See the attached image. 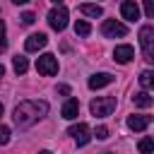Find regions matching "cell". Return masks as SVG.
Listing matches in <instances>:
<instances>
[{
  "label": "cell",
  "mask_w": 154,
  "mask_h": 154,
  "mask_svg": "<svg viewBox=\"0 0 154 154\" xmlns=\"http://www.w3.org/2000/svg\"><path fill=\"white\" fill-rule=\"evenodd\" d=\"M101 34L106 38H116V36H125L128 34V26L123 22H116V19H103L101 24Z\"/></svg>",
  "instance_id": "obj_7"
},
{
  "label": "cell",
  "mask_w": 154,
  "mask_h": 154,
  "mask_svg": "<svg viewBox=\"0 0 154 154\" xmlns=\"http://www.w3.org/2000/svg\"><path fill=\"white\" fill-rule=\"evenodd\" d=\"M94 135H96V140H106V137H108V128H106V125H99V128L94 130Z\"/></svg>",
  "instance_id": "obj_23"
},
{
  "label": "cell",
  "mask_w": 154,
  "mask_h": 154,
  "mask_svg": "<svg viewBox=\"0 0 154 154\" xmlns=\"http://www.w3.org/2000/svg\"><path fill=\"white\" fill-rule=\"evenodd\" d=\"M38 154H53V152H48V149H43V152H38Z\"/></svg>",
  "instance_id": "obj_28"
},
{
  "label": "cell",
  "mask_w": 154,
  "mask_h": 154,
  "mask_svg": "<svg viewBox=\"0 0 154 154\" xmlns=\"http://www.w3.org/2000/svg\"><path fill=\"white\" fill-rule=\"evenodd\" d=\"M140 84H142L144 89H152V87H154V72H152V70H144V72L140 75Z\"/></svg>",
  "instance_id": "obj_18"
},
{
  "label": "cell",
  "mask_w": 154,
  "mask_h": 154,
  "mask_svg": "<svg viewBox=\"0 0 154 154\" xmlns=\"http://www.w3.org/2000/svg\"><path fill=\"white\" fill-rule=\"evenodd\" d=\"M58 91H60V94H70V87H67V84H60Z\"/></svg>",
  "instance_id": "obj_25"
},
{
  "label": "cell",
  "mask_w": 154,
  "mask_h": 154,
  "mask_svg": "<svg viewBox=\"0 0 154 154\" xmlns=\"http://www.w3.org/2000/svg\"><path fill=\"white\" fill-rule=\"evenodd\" d=\"M149 123H152V116H130V118H128V128H130V130H135V132L147 130V128H149Z\"/></svg>",
  "instance_id": "obj_12"
},
{
  "label": "cell",
  "mask_w": 154,
  "mask_h": 154,
  "mask_svg": "<svg viewBox=\"0 0 154 154\" xmlns=\"http://www.w3.org/2000/svg\"><path fill=\"white\" fill-rule=\"evenodd\" d=\"M63 118H67V120H75L77 116H79V101L77 99H67L65 103H63Z\"/></svg>",
  "instance_id": "obj_13"
},
{
  "label": "cell",
  "mask_w": 154,
  "mask_h": 154,
  "mask_svg": "<svg viewBox=\"0 0 154 154\" xmlns=\"http://www.w3.org/2000/svg\"><path fill=\"white\" fill-rule=\"evenodd\" d=\"M0 116H2V103H0Z\"/></svg>",
  "instance_id": "obj_30"
},
{
  "label": "cell",
  "mask_w": 154,
  "mask_h": 154,
  "mask_svg": "<svg viewBox=\"0 0 154 154\" xmlns=\"http://www.w3.org/2000/svg\"><path fill=\"white\" fill-rule=\"evenodd\" d=\"M7 48V31H5V22L0 19V53Z\"/></svg>",
  "instance_id": "obj_20"
},
{
  "label": "cell",
  "mask_w": 154,
  "mask_h": 154,
  "mask_svg": "<svg viewBox=\"0 0 154 154\" xmlns=\"http://www.w3.org/2000/svg\"><path fill=\"white\" fill-rule=\"evenodd\" d=\"M43 116H48V103L46 101H22L14 111H12V120L19 130L31 128L34 123H38Z\"/></svg>",
  "instance_id": "obj_1"
},
{
  "label": "cell",
  "mask_w": 154,
  "mask_h": 154,
  "mask_svg": "<svg viewBox=\"0 0 154 154\" xmlns=\"http://www.w3.org/2000/svg\"><path fill=\"white\" fill-rule=\"evenodd\" d=\"M36 70H38L41 75H46V77L58 75V58H55L53 53H43V55H38V60H36Z\"/></svg>",
  "instance_id": "obj_4"
},
{
  "label": "cell",
  "mask_w": 154,
  "mask_h": 154,
  "mask_svg": "<svg viewBox=\"0 0 154 154\" xmlns=\"http://www.w3.org/2000/svg\"><path fill=\"white\" fill-rule=\"evenodd\" d=\"M140 46H142L144 60H147V63H154V26L144 24V26L140 29Z\"/></svg>",
  "instance_id": "obj_3"
},
{
  "label": "cell",
  "mask_w": 154,
  "mask_h": 154,
  "mask_svg": "<svg viewBox=\"0 0 154 154\" xmlns=\"http://www.w3.org/2000/svg\"><path fill=\"white\" fill-rule=\"evenodd\" d=\"M89 111L96 118H108L116 111V96H96V99H91Z\"/></svg>",
  "instance_id": "obj_2"
},
{
  "label": "cell",
  "mask_w": 154,
  "mask_h": 154,
  "mask_svg": "<svg viewBox=\"0 0 154 154\" xmlns=\"http://www.w3.org/2000/svg\"><path fill=\"white\" fill-rule=\"evenodd\" d=\"M7 142H10V128L0 125V144H7Z\"/></svg>",
  "instance_id": "obj_21"
},
{
  "label": "cell",
  "mask_w": 154,
  "mask_h": 154,
  "mask_svg": "<svg viewBox=\"0 0 154 154\" xmlns=\"http://www.w3.org/2000/svg\"><path fill=\"white\" fill-rule=\"evenodd\" d=\"M79 12L87 14V17H103L101 5H96V2H82V5H79Z\"/></svg>",
  "instance_id": "obj_14"
},
{
  "label": "cell",
  "mask_w": 154,
  "mask_h": 154,
  "mask_svg": "<svg viewBox=\"0 0 154 154\" xmlns=\"http://www.w3.org/2000/svg\"><path fill=\"white\" fill-rule=\"evenodd\" d=\"M137 147H140L142 154H152V152H154V140H152V137H142Z\"/></svg>",
  "instance_id": "obj_19"
},
{
  "label": "cell",
  "mask_w": 154,
  "mask_h": 154,
  "mask_svg": "<svg viewBox=\"0 0 154 154\" xmlns=\"http://www.w3.org/2000/svg\"><path fill=\"white\" fill-rule=\"evenodd\" d=\"M144 14L152 19L154 17V0H144Z\"/></svg>",
  "instance_id": "obj_24"
},
{
  "label": "cell",
  "mask_w": 154,
  "mask_h": 154,
  "mask_svg": "<svg viewBox=\"0 0 154 154\" xmlns=\"http://www.w3.org/2000/svg\"><path fill=\"white\" fill-rule=\"evenodd\" d=\"M108 154H111V152H108Z\"/></svg>",
  "instance_id": "obj_31"
},
{
  "label": "cell",
  "mask_w": 154,
  "mask_h": 154,
  "mask_svg": "<svg viewBox=\"0 0 154 154\" xmlns=\"http://www.w3.org/2000/svg\"><path fill=\"white\" fill-rule=\"evenodd\" d=\"M46 43H48V36L38 31V34H31V36L24 41V51H26V53H36V51H41Z\"/></svg>",
  "instance_id": "obj_8"
},
{
  "label": "cell",
  "mask_w": 154,
  "mask_h": 154,
  "mask_svg": "<svg viewBox=\"0 0 154 154\" xmlns=\"http://www.w3.org/2000/svg\"><path fill=\"white\" fill-rule=\"evenodd\" d=\"M2 77H5V67L0 65V79H2Z\"/></svg>",
  "instance_id": "obj_27"
},
{
  "label": "cell",
  "mask_w": 154,
  "mask_h": 154,
  "mask_svg": "<svg viewBox=\"0 0 154 154\" xmlns=\"http://www.w3.org/2000/svg\"><path fill=\"white\" fill-rule=\"evenodd\" d=\"M12 67H14L17 75H24V72L29 70V60H26L24 55H14V58H12Z\"/></svg>",
  "instance_id": "obj_16"
},
{
  "label": "cell",
  "mask_w": 154,
  "mask_h": 154,
  "mask_svg": "<svg viewBox=\"0 0 154 154\" xmlns=\"http://www.w3.org/2000/svg\"><path fill=\"white\" fill-rule=\"evenodd\" d=\"M132 103L137 106V108H149L152 103H154V99L149 96V91L144 89V91H137L135 96H132Z\"/></svg>",
  "instance_id": "obj_15"
},
{
  "label": "cell",
  "mask_w": 154,
  "mask_h": 154,
  "mask_svg": "<svg viewBox=\"0 0 154 154\" xmlns=\"http://www.w3.org/2000/svg\"><path fill=\"white\" fill-rule=\"evenodd\" d=\"M67 135L77 142V147H84V144H89V140H91V130H89L87 123H77V125H72V128L67 130Z\"/></svg>",
  "instance_id": "obj_6"
},
{
  "label": "cell",
  "mask_w": 154,
  "mask_h": 154,
  "mask_svg": "<svg viewBox=\"0 0 154 154\" xmlns=\"http://www.w3.org/2000/svg\"><path fill=\"white\" fill-rule=\"evenodd\" d=\"M53 2H58V5H60V2H63V0H53Z\"/></svg>",
  "instance_id": "obj_29"
},
{
  "label": "cell",
  "mask_w": 154,
  "mask_h": 154,
  "mask_svg": "<svg viewBox=\"0 0 154 154\" xmlns=\"http://www.w3.org/2000/svg\"><path fill=\"white\" fill-rule=\"evenodd\" d=\"M67 19H70V14H67V10H65L63 5H58V7H53V10L48 12V24H51V29H55V31H63V29L67 26Z\"/></svg>",
  "instance_id": "obj_5"
},
{
  "label": "cell",
  "mask_w": 154,
  "mask_h": 154,
  "mask_svg": "<svg viewBox=\"0 0 154 154\" xmlns=\"http://www.w3.org/2000/svg\"><path fill=\"white\" fill-rule=\"evenodd\" d=\"M19 19H22V24H26V26H29V24H34V22H36V14H34V12H24Z\"/></svg>",
  "instance_id": "obj_22"
},
{
  "label": "cell",
  "mask_w": 154,
  "mask_h": 154,
  "mask_svg": "<svg viewBox=\"0 0 154 154\" xmlns=\"http://www.w3.org/2000/svg\"><path fill=\"white\" fill-rule=\"evenodd\" d=\"M12 2H17V5H26L29 0H12Z\"/></svg>",
  "instance_id": "obj_26"
},
{
  "label": "cell",
  "mask_w": 154,
  "mask_h": 154,
  "mask_svg": "<svg viewBox=\"0 0 154 154\" xmlns=\"http://www.w3.org/2000/svg\"><path fill=\"white\" fill-rule=\"evenodd\" d=\"M75 34H77V36H82V38H84V36H89V34H91V26H89V22H84V19H77V22H75Z\"/></svg>",
  "instance_id": "obj_17"
},
{
  "label": "cell",
  "mask_w": 154,
  "mask_h": 154,
  "mask_svg": "<svg viewBox=\"0 0 154 154\" xmlns=\"http://www.w3.org/2000/svg\"><path fill=\"white\" fill-rule=\"evenodd\" d=\"M113 82V75L111 72H96L89 77V89H103Z\"/></svg>",
  "instance_id": "obj_10"
},
{
  "label": "cell",
  "mask_w": 154,
  "mask_h": 154,
  "mask_svg": "<svg viewBox=\"0 0 154 154\" xmlns=\"http://www.w3.org/2000/svg\"><path fill=\"white\" fill-rule=\"evenodd\" d=\"M132 58H135V48H132V46H128V43H123V46H116V51H113V60H116V63H120V65H128Z\"/></svg>",
  "instance_id": "obj_9"
},
{
  "label": "cell",
  "mask_w": 154,
  "mask_h": 154,
  "mask_svg": "<svg viewBox=\"0 0 154 154\" xmlns=\"http://www.w3.org/2000/svg\"><path fill=\"white\" fill-rule=\"evenodd\" d=\"M120 14H123V19H128V22H137V19H140V7H137L132 0H125V2L120 5Z\"/></svg>",
  "instance_id": "obj_11"
}]
</instances>
